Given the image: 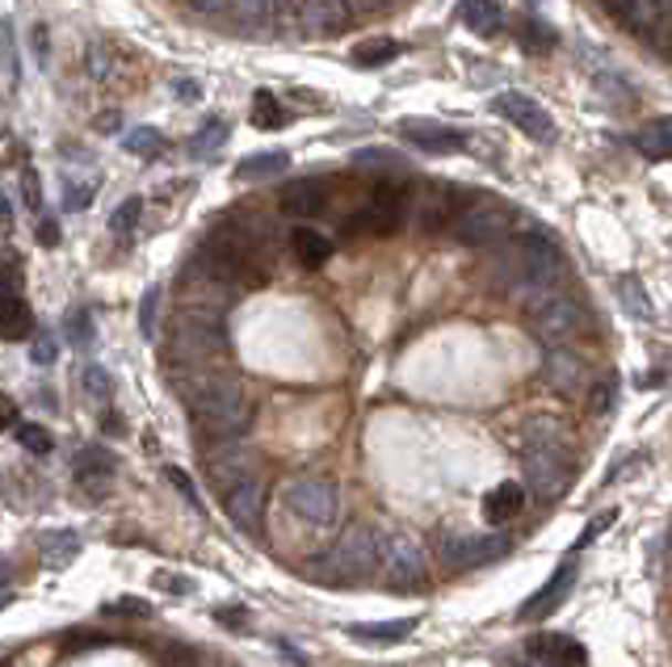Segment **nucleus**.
I'll return each instance as SVG.
<instances>
[{
	"label": "nucleus",
	"mask_w": 672,
	"mask_h": 667,
	"mask_svg": "<svg viewBox=\"0 0 672 667\" xmlns=\"http://www.w3.org/2000/svg\"><path fill=\"white\" fill-rule=\"evenodd\" d=\"M403 51L396 39H370L361 42V46H354V63H361V67H378V63H391Z\"/></svg>",
	"instance_id": "32"
},
{
	"label": "nucleus",
	"mask_w": 672,
	"mask_h": 667,
	"mask_svg": "<svg viewBox=\"0 0 672 667\" xmlns=\"http://www.w3.org/2000/svg\"><path fill=\"white\" fill-rule=\"evenodd\" d=\"M114 470H118V462H114V454H109L105 445H81V449L72 454V475H76V483H81L88 496L109 491Z\"/></svg>",
	"instance_id": "17"
},
{
	"label": "nucleus",
	"mask_w": 672,
	"mask_h": 667,
	"mask_svg": "<svg viewBox=\"0 0 672 667\" xmlns=\"http://www.w3.org/2000/svg\"><path fill=\"white\" fill-rule=\"evenodd\" d=\"M349 4H357V9H361V4H375V0H345V9H349Z\"/></svg>",
	"instance_id": "58"
},
{
	"label": "nucleus",
	"mask_w": 672,
	"mask_h": 667,
	"mask_svg": "<svg viewBox=\"0 0 672 667\" xmlns=\"http://www.w3.org/2000/svg\"><path fill=\"white\" fill-rule=\"evenodd\" d=\"M189 420H193V433L207 441V445H223L249 433L252 407L240 382L231 378H198V387L189 391Z\"/></svg>",
	"instance_id": "2"
},
{
	"label": "nucleus",
	"mask_w": 672,
	"mask_h": 667,
	"mask_svg": "<svg viewBox=\"0 0 672 667\" xmlns=\"http://www.w3.org/2000/svg\"><path fill=\"white\" fill-rule=\"evenodd\" d=\"M522 466H525V491H534L538 500H559L571 483V454H538L529 449L522 454Z\"/></svg>",
	"instance_id": "12"
},
{
	"label": "nucleus",
	"mask_w": 672,
	"mask_h": 667,
	"mask_svg": "<svg viewBox=\"0 0 672 667\" xmlns=\"http://www.w3.org/2000/svg\"><path fill=\"white\" fill-rule=\"evenodd\" d=\"M223 508L235 529L244 533H261V521H265V483L261 479H244L223 491Z\"/></svg>",
	"instance_id": "15"
},
{
	"label": "nucleus",
	"mask_w": 672,
	"mask_h": 667,
	"mask_svg": "<svg viewBox=\"0 0 672 667\" xmlns=\"http://www.w3.org/2000/svg\"><path fill=\"white\" fill-rule=\"evenodd\" d=\"M420 223H424V231H441L445 223H454V198H450V189H429V193H424Z\"/></svg>",
	"instance_id": "29"
},
{
	"label": "nucleus",
	"mask_w": 672,
	"mask_h": 667,
	"mask_svg": "<svg viewBox=\"0 0 672 667\" xmlns=\"http://www.w3.org/2000/svg\"><path fill=\"white\" fill-rule=\"evenodd\" d=\"M282 500L298 521L307 525H336L340 521V491L336 483L319 479V475H294L282 491Z\"/></svg>",
	"instance_id": "6"
},
{
	"label": "nucleus",
	"mask_w": 672,
	"mask_h": 667,
	"mask_svg": "<svg viewBox=\"0 0 672 667\" xmlns=\"http://www.w3.org/2000/svg\"><path fill=\"white\" fill-rule=\"evenodd\" d=\"M139 214H144V202H139V198H126L123 207L109 214V231H114V235H130V231L139 227Z\"/></svg>",
	"instance_id": "36"
},
{
	"label": "nucleus",
	"mask_w": 672,
	"mask_h": 667,
	"mask_svg": "<svg viewBox=\"0 0 672 667\" xmlns=\"http://www.w3.org/2000/svg\"><path fill=\"white\" fill-rule=\"evenodd\" d=\"M223 144H228V126L210 123V126H202L193 139H189V156H210V151H219Z\"/></svg>",
	"instance_id": "34"
},
{
	"label": "nucleus",
	"mask_w": 672,
	"mask_h": 667,
	"mask_svg": "<svg viewBox=\"0 0 672 667\" xmlns=\"http://www.w3.org/2000/svg\"><path fill=\"white\" fill-rule=\"evenodd\" d=\"M613 399H618V382H613V378H597V382H592V395H588V407H592L597 416H606V412H613Z\"/></svg>",
	"instance_id": "39"
},
{
	"label": "nucleus",
	"mask_w": 672,
	"mask_h": 667,
	"mask_svg": "<svg viewBox=\"0 0 672 667\" xmlns=\"http://www.w3.org/2000/svg\"><path fill=\"white\" fill-rule=\"evenodd\" d=\"M123 147L130 156H139V160H156V156H165V135L156 130V126H139V130H126Z\"/></svg>",
	"instance_id": "31"
},
{
	"label": "nucleus",
	"mask_w": 672,
	"mask_h": 667,
	"mask_svg": "<svg viewBox=\"0 0 672 667\" xmlns=\"http://www.w3.org/2000/svg\"><path fill=\"white\" fill-rule=\"evenodd\" d=\"M42 244H46V248H55V244H60V227H55L51 219L42 223Z\"/></svg>",
	"instance_id": "55"
},
{
	"label": "nucleus",
	"mask_w": 672,
	"mask_h": 667,
	"mask_svg": "<svg viewBox=\"0 0 672 667\" xmlns=\"http://www.w3.org/2000/svg\"><path fill=\"white\" fill-rule=\"evenodd\" d=\"M378 567L387 571V584L396 592H420L424 587V554L408 533H391L382 538V559Z\"/></svg>",
	"instance_id": "10"
},
{
	"label": "nucleus",
	"mask_w": 672,
	"mask_h": 667,
	"mask_svg": "<svg viewBox=\"0 0 672 667\" xmlns=\"http://www.w3.org/2000/svg\"><path fill=\"white\" fill-rule=\"evenodd\" d=\"M508 550H513V538L501 533V529H492V533H450V538L438 542V559H441V571L462 575V571L496 563Z\"/></svg>",
	"instance_id": "5"
},
{
	"label": "nucleus",
	"mask_w": 672,
	"mask_h": 667,
	"mask_svg": "<svg viewBox=\"0 0 672 667\" xmlns=\"http://www.w3.org/2000/svg\"><path fill=\"white\" fill-rule=\"evenodd\" d=\"M76 554H81V538L72 529H51L39 538V559L46 567H67Z\"/></svg>",
	"instance_id": "26"
},
{
	"label": "nucleus",
	"mask_w": 672,
	"mask_h": 667,
	"mask_svg": "<svg viewBox=\"0 0 672 667\" xmlns=\"http://www.w3.org/2000/svg\"><path fill=\"white\" fill-rule=\"evenodd\" d=\"M634 147L643 151V160H651V165H664L672 151V126L669 118H655V123H648L639 135H634Z\"/></svg>",
	"instance_id": "27"
},
{
	"label": "nucleus",
	"mask_w": 672,
	"mask_h": 667,
	"mask_svg": "<svg viewBox=\"0 0 672 667\" xmlns=\"http://www.w3.org/2000/svg\"><path fill=\"white\" fill-rule=\"evenodd\" d=\"M492 109H496L501 118H508V123L517 126V130H525L529 139H538V144L555 139V123H550V114H546V109H543L538 102H534V97L517 93V88L501 93V97L492 102Z\"/></svg>",
	"instance_id": "13"
},
{
	"label": "nucleus",
	"mask_w": 672,
	"mask_h": 667,
	"mask_svg": "<svg viewBox=\"0 0 672 667\" xmlns=\"http://www.w3.org/2000/svg\"><path fill=\"white\" fill-rule=\"evenodd\" d=\"M454 235H459L462 244H471V248H487V244H496L508 235L513 227V210L496 207V202H480V207H466L462 214H454Z\"/></svg>",
	"instance_id": "11"
},
{
	"label": "nucleus",
	"mask_w": 672,
	"mask_h": 667,
	"mask_svg": "<svg viewBox=\"0 0 672 667\" xmlns=\"http://www.w3.org/2000/svg\"><path fill=\"white\" fill-rule=\"evenodd\" d=\"M522 508H525V487H522V483H496V487L483 496V517H487L492 525L513 521Z\"/></svg>",
	"instance_id": "23"
},
{
	"label": "nucleus",
	"mask_w": 672,
	"mask_h": 667,
	"mask_svg": "<svg viewBox=\"0 0 672 667\" xmlns=\"http://www.w3.org/2000/svg\"><path fill=\"white\" fill-rule=\"evenodd\" d=\"M9 584H13V567H9V563H0V605L9 601Z\"/></svg>",
	"instance_id": "53"
},
{
	"label": "nucleus",
	"mask_w": 672,
	"mask_h": 667,
	"mask_svg": "<svg viewBox=\"0 0 672 667\" xmlns=\"http://www.w3.org/2000/svg\"><path fill=\"white\" fill-rule=\"evenodd\" d=\"M609 521H613V512H609V517H597V521H592V525H588V529H585V533H580V542H576V550H585V546L592 542V538H597V533H601V529H606Z\"/></svg>",
	"instance_id": "51"
},
{
	"label": "nucleus",
	"mask_w": 672,
	"mask_h": 667,
	"mask_svg": "<svg viewBox=\"0 0 672 667\" xmlns=\"http://www.w3.org/2000/svg\"><path fill=\"white\" fill-rule=\"evenodd\" d=\"M207 470H210V479L228 491V487H235V483L256 479L261 458L252 454L244 441H223V449H214V454L207 458Z\"/></svg>",
	"instance_id": "14"
},
{
	"label": "nucleus",
	"mask_w": 672,
	"mask_h": 667,
	"mask_svg": "<svg viewBox=\"0 0 672 667\" xmlns=\"http://www.w3.org/2000/svg\"><path fill=\"white\" fill-rule=\"evenodd\" d=\"M214 617H219V622H223V626H231V629L249 626V613H244V608H240V613H231V605H228V608H219V613H214Z\"/></svg>",
	"instance_id": "50"
},
{
	"label": "nucleus",
	"mask_w": 672,
	"mask_h": 667,
	"mask_svg": "<svg viewBox=\"0 0 672 667\" xmlns=\"http://www.w3.org/2000/svg\"><path fill=\"white\" fill-rule=\"evenodd\" d=\"M273 4H277V9H286V13H307V4H312V0H273Z\"/></svg>",
	"instance_id": "56"
},
{
	"label": "nucleus",
	"mask_w": 672,
	"mask_h": 667,
	"mask_svg": "<svg viewBox=\"0 0 672 667\" xmlns=\"http://www.w3.org/2000/svg\"><path fill=\"white\" fill-rule=\"evenodd\" d=\"M328 207V186L319 177H303V181H291L282 189V210L286 214H298V219H312Z\"/></svg>",
	"instance_id": "21"
},
{
	"label": "nucleus",
	"mask_w": 672,
	"mask_h": 667,
	"mask_svg": "<svg viewBox=\"0 0 672 667\" xmlns=\"http://www.w3.org/2000/svg\"><path fill=\"white\" fill-rule=\"evenodd\" d=\"M382 559V533L375 525H349L324 559H315V575L324 584H361L375 575Z\"/></svg>",
	"instance_id": "3"
},
{
	"label": "nucleus",
	"mask_w": 672,
	"mask_h": 667,
	"mask_svg": "<svg viewBox=\"0 0 672 667\" xmlns=\"http://www.w3.org/2000/svg\"><path fill=\"white\" fill-rule=\"evenodd\" d=\"M13 437L21 441V449H25V454H51V433H46V428H39V424H18V428H13Z\"/></svg>",
	"instance_id": "37"
},
{
	"label": "nucleus",
	"mask_w": 672,
	"mask_h": 667,
	"mask_svg": "<svg viewBox=\"0 0 672 667\" xmlns=\"http://www.w3.org/2000/svg\"><path fill=\"white\" fill-rule=\"evenodd\" d=\"M160 664L165 667H202V655L193 647H186V643H172V647L160 650Z\"/></svg>",
	"instance_id": "41"
},
{
	"label": "nucleus",
	"mask_w": 672,
	"mask_h": 667,
	"mask_svg": "<svg viewBox=\"0 0 672 667\" xmlns=\"http://www.w3.org/2000/svg\"><path fill=\"white\" fill-rule=\"evenodd\" d=\"M529 449H538V454H571V437H567V428L559 420H529L522 433V454Z\"/></svg>",
	"instance_id": "22"
},
{
	"label": "nucleus",
	"mask_w": 672,
	"mask_h": 667,
	"mask_svg": "<svg viewBox=\"0 0 672 667\" xmlns=\"http://www.w3.org/2000/svg\"><path fill=\"white\" fill-rule=\"evenodd\" d=\"M67 336H72V345H81V349H88L93 345V315L84 311V307H76V311L67 315Z\"/></svg>",
	"instance_id": "40"
},
{
	"label": "nucleus",
	"mask_w": 672,
	"mask_h": 667,
	"mask_svg": "<svg viewBox=\"0 0 672 667\" xmlns=\"http://www.w3.org/2000/svg\"><path fill=\"white\" fill-rule=\"evenodd\" d=\"M543 382L550 387V391H559L564 399H576L592 387V374H588V366L580 361V357L559 349V353H550L543 361Z\"/></svg>",
	"instance_id": "16"
},
{
	"label": "nucleus",
	"mask_w": 672,
	"mask_h": 667,
	"mask_svg": "<svg viewBox=\"0 0 672 667\" xmlns=\"http://www.w3.org/2000/svg\"><path fill=\"white\" fill-rule=\"evenodd\" d=\"M193 9H202V13H219V9H228V4H235V0H189Z\"/></svg>",
	"instance_id": "54"
},
{
	"label": "nucleus",
	"mask_w": 672,
	"mask_h": 667,
	"mask_svg": "<svg viewBox=\"0 0 672 667\" xmlns=\"http://www.w3.org/2000/svg\"><path fill=\"white\" fill-rule=\"evenodd\" d=\"M286 165H291V156H286V151H256V156H249V160H240L235 177H240V181H261V177L282 172Z\"/></svg>",
	"instance_id": "30"
},
{
	"label": "nucleus",
	"mask_w": 672,
	"mask_h": 667,
	"mask_svg": "<svg viewBox=\"0 0 672 667\" xmlns=\"http://www.w3.org/2000/svg\"><path fill=\"white\" fill-rule=\"evenodd\" d=\"M403 210H408V189L399 186H378L366 207L345 219V231H361V235H391L403 223Z\"/></svg>",
	"instance_id": "7"
},
{
	"label": "nucleus",
	"mask_w": 672,
	"mask_h": 667,
	"mask_svg": "<svg viewBox=\"0 0 672 667\" xmlns=\"http://www.w3.org/2000/svg\"><path fill=\"white\" fill-rule=\"evenodd\" d=\"M93 202V186H67L63 189V207L67 210H88Z\"/></svg>",
	"instance_id": "43"
},
{
	"label": "nucleus",
	"mask_w": 672,
	"mask_h": 667,
	"mask_svg": "<svg viewBox=\"0 0 672 667\" xmlns=\"http://www.w3.org/2000/svg\"><path fill=\"white\" fill-rule=\"evenodd\" d=\"M30 357H34V366H51V361H55V345H51L46 336H39L34 349H30Z\"/></svg>",
	"instance_id": "47"
},
{
	"label": "nucleus",
	"mask_w": 672,
	"mask_h": 667,
	"mask_svg": "<svg viewBox=\"0 0 672 667\" xmlns=\"http://www.w3.org/2000/svg\"><path fill=\"white\" fill-rule=\"evenodd\" d=\"M81 387L93 403H109V395H114V378H109L105 366H88V370L81 374Z\"/></svg>",
	"instance_id": "33"
},
{
	"label": "nucleus",
	"mask_w": 672,
	"mask_h": 667,
	"mask_svg": "<svg viewBox=\"0 0 672 667\" xmlns=\"http://www.w3.org/2000/svg\"><path fill=\"white\" fill-rule=\"evenodd\" d=\"M459 18H462V25H466L471 34H480V39L501 34V25H504V13L496 0H462Z\"/></svg>",
	"instance_id": "24"
},
{
	"label": "nucleus",
	"mask_w": 672,
	"mask_h": 667,
	"mask_svg": "<svg viewBox=\"0 0 672 667\" xmlns=\"http://www.w3.org/2000/svg\"><path fill=\"white\" fill-rule=\"evenodd\" d=\"M571 584H576V563L567 559V563L559 567V571H555V575H550V580H546V584L522 605V622H538V617H546V613H555V608L567 601Z\"/></svg>",
	"instance_id": "19"
},
{
	"label": "nucleus",
	"mask_w": 672,
	"mask_h": 667,
	"mask_svg": "<svg viewBox=\"0 0 672 667\" xmlns=\"http://www.w3.org/2000/svg\"><path fill=\"white\" fill-rule=\"evenodd\" d=\"M601 4H606V9H613L618 18H627L630 9H634V0H601Z\"/></svg>",
	"instance_id": "57"
},
{
	"label": "nucleus",
	"mask_w": 672,
	"mask_h": 667,
	"mask_svg": "<svg viewBox=\"0 0 672 667\" xmlns=\"http://www.w3.org/2000/svg\"><path fill=\"white\" fill-rule=\"evenodd\" d=\"M291 248H294V256L307 265V269H315V265H324V261L333 256V240H328L324 231H315V227H294L291 231Z\"/></svg>",
	"instance_id": "25"
},
{
	"label": "nucleus",
	"mask_w": 672,
	"mask_h": 667,
	"mask_svg": "<svg viewBox=\"0 0 672 667\" xmlns=\"http://www.w3.org/2000/svg\"><path fill=\"white\" fill-rule=\"evenodd\" d=\"M399 135L412 147L429 151V156H454L466 147V135L454 130V126H438V123H399Z\"/></svg>",
	"instance_id": "18"
},
{
	"label": "nucleus",
	"mask_w": 672,
	"mask_h": 667,
	"mask_svg": "<svg viewBox=\"0 0 672 667\" xmlns=\"http://www.w3.org/2000/svg\"><path fill=\"white\" fill-rule=\"evenodd\" d=\"M34 336V311L25 303L21 265H0V340H30Z\"/></svg>",
	"instance_id": "8"
},
{
	"label": "nucleus",
	"mask_w": 672,
	"mask_h": 667,
	"mask_svg": "<svg viewBox=\"0 0 672 667\" xmlns=\"http://www.w3.org/2000/svg\"><path fill=\"white\" fill-rule=\"evenodd\" d=\"M177 361H207V357L223 353L228 349V332L219 324V315H198V311H186L181 324H177Z\"/></svg>",
	"instance_id": "9"
},
{
	"label": "nucleus",
	"mask_w": 672,
	"mask_h": 667,
	"mask_svg": "<svg viewBox=\"0 0 672 667\" xmlns=\"http://www.w3.org/2000/svg\"><path fill=\"white\" fill-rule=\"evenodd\" d=\"M18 424H21V420H18V403L0 395V433H4V428H18Z\"/></svg>",
	"instance_id": "48"
},
{
	"label": "nucleus",
	"mask_w": 672,
	"mask_h": 667,
	"mask_svg": "<svg viewBox=\"0 0 672 667\" xmlns=\"http://www.w3.org/2000/svg\"><path fill=\"white\" fill-rule=\"evenodd\" d=\"M21 189H25V202H30V210L39 214V207H42V193H39V186H34V172H21Z\"/></svg>",
	"instance_id": "49"
},
{
	"label": "nucleus",
	"mask_w": 672,
	"mask_h": 667,
	"mask_svg": "<svg viewBox=\"0 0 672 667\" xmlns=\"http://www.w3.org/2000/svg\"><path fill=\"white\" fill-rule=\"evenodd\" d=\"M13 227V202H9V193L0 189V231Z\"/></svg>",
	"instance_id": "52"
},
{
	"label": "nucleus",
	"mask_w": 672,
	"mask_h": 667,
	"mask_svg": "<svg viewBox=\"0 0 672 667\" xmlns=\"http://www.w3.org/2000/svg\"><path fill=\"white\" fill-rule=\"evenodd\" d=\"M564 252L559 244L543 235V231H525L517 240H508L496 256H492V273L504 290L538 298V294L555 290L564 282Z\"/></svg>",
	"instance_id": "1"
},
{
	"label": "nucleus",
	"mask_w": 672,
	"mask_h": 667,
	"mask_svg": "<svg viewBox=\"0 0 672 667\" xmlns=\"http://www.w3.org/2000/svg\"><path fill=\"white\" fill-rule=\"evenodd\" d=\"M529 664L534 667H580L585 664V647L567 634H538L529 638Z\"/></svg>",
	"instance_id": "20"
},
{
	"label": "nucleus",
	"mask_w": 672,
	"mask_h": 667,
	"mask_svg": "<svg viewBox=\"0 0 672 667\" xmlns=\"http://www.w3.org/2000/svg\"><path fill=\"white\" fill-rule=\"evenodd\" d=\"M525 4H543V0H525Z\"/></svg>",
	"instance_id": "59"
},
{
	"label": "nucleus",
	"mask_w": 672,
	"mask_h": 667,
	"mask_svg": "<svg viewBox=\"0 0 672 667\" xmlns=\"http://www.w3.org/2000/svg\"><path fill=\"white\" fill-rule=\"evenodd\" d=\"M412 629H417V622H412V617H399V622H370V626H349V634H354V638H361V643H378V647H387V643H403Z\"/></svg>",
	"instance_id": "28"
},
{
	"label": "nucleus",
	"mask_w": 672,
	"mask_h": 667,
	"mask_svg": "<svg viewBox=\"0 0 672 667\" xmlns=\"http://www.w3.org/2000/svg\"><path fill=\"white\" fill-rule=\"evenodd\" d=\"M282 118H286V114H282V105L273 102V93H256V102H252V123L261 126V130H273Z\"/></svg>",
	"instance_id": "38"
},
{
	"label": "nucleus",
	"mask_w": 672,
	"mask_h": 667,
	"mask_svg": "<svg viewBox=\"0 0 672 667\" xmlns=\"http://www.w3.org/2000/svg\"><path fill=\"white\" fill-rule=\"evenodd\" d=\"M357 165H361V168H396L399 165V160H396V156H391V151H361V156H357Z\"/></svg>",
	"instance_id": "45"
},
{
	"label": "nucleus",
	"mask_w": 672,
	"mask_h": 667,
	"mask_svg": "<svg viewBox=\"0 0 672 667\" xmlns=\"http://www.w3.org/2000/svg\"><path fill=\"white\" fill-rule=\"evenodd\" d=\"M156 303H160V290H147L144 303H139V328H144L147 340L156 336Z\"/></svg>",
	"instance_id": "42"
},
{
	"label": "nucleus",
	"mask_w": 672,
	"mask_h": 667,
	"mask_svg": "<svg viewBox=\"0 0 672 667\" xmlns=\"http://www.w3.org/2000/svg\"><path fill=\"white\" fill-rule=\"evenodd\" d=\"M580 324H585V311L564 290H546L538 298H529V307H525V328L543 345H564V340L580 332Z\"/></svg>",
	"instance_id": "4"
},
{
	"label": "nucleus",
	"mask_w": 672,
	"mask_h": 667,
	"mask_svg": "<svg viewBox=\"0 0 672 667\" xmlns=\"http://www.w3.org/2000/svg\"><path fill=\"white\" fill-rule=\"evenodd\" d=\"M105 613H118V617H147V601H118V605H109Z\"/></svg>",
	"instance_id": "46"
},
{
	"label": "nucleus",
	"mask_w": 672,
	"mask_h": 667,
	"mask_svg": "<svg viewBox=\"0 0 672 667\" xmlns=\"http://www.w3.org/2000/svg\"><path fill=\"white\" fill-rule=\"evenodd\" d=\"M168 479H172V487H177V491H181V496H186V500L193 504V508H198V491H193V483L186 479V470H177V466H168Z\"/></svg>",
	"instance_id": "44"
},
{
	"label": "nucleus",
	"mask_w": 672,
	"mask_h": 667,
	"mask_svg": "<svg viewBox=\"0 0 672 667\" xmlns=\"http://www.w3.org/2000/svg\"><path fill=\"white\" fill-rule=\"evenodd\" d=\"M618 298H622V307L630 315H648V290H643V282L639 277H618Z\"/></svg>",
	"instance_id": "35"
}]
</instances>
